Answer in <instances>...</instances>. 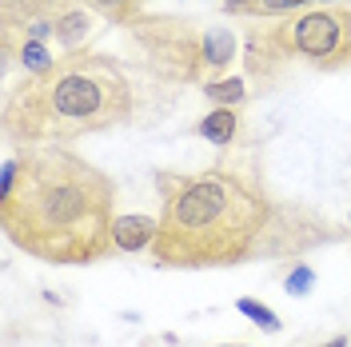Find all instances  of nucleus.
<instances>
[{
	"mask_svg": "<svg viewBox=\"0 0 351 347\" xmlns=\"http://www.w3.org/2000/svg\"><path fill=\"white\" fill-rule=\"evenodd\" d=\"M0 224L44 263H96L116 252V184L72 144H24L0 172Z\"/></svg>",
	"mask_w": 351,
	"mask_h": 347,
	"instance_id": "f257e3e1",
	"label": "nucleus"
},
{
	"mask_svg": "<svg viewBox=\"0 0 351 347\" xmlns=\"http://www.w3.org/2000/svg\"><path fill=\"white\" fill-rule=\"evenodd\" d=\"M164 188L152 260L160 267L208 272L267 260V232L276 204L247 164H216L196 176L160 172Z\"/></svg>",
	"mask_w": 351,
	"mask_h": 347,
	"instance_id": "f03ea898",
	"label": "nucleus"
},
{
	"mask_svg": "<svg viewBox=\"0 0 351 347\" xmlns=\"http://www.w3.org/2000/svg\"><path fill=\"white\" fill-rule=\"evenodd\" d=\"M136 92L124 68L104 52H64L48 72H28L4 100V140L24 144H72L92 132L132 120Z\"/></svg>",
	"mask_w": 351,
	"mask_h": 347,
	"instance_id": "7ed1b4c3",
	"label": "nucleus"
},
{
	"mask_svg": "<svg viewBox=\"0 0 351 347\" xmlns=\"http://www.w3.org/2000/svg\"><path fill=\"white\" fill-rule=\"evenodd\" d=\"M243 60L260 88L276 84L287 60H304L319 72H351V4H315L247 32Z\"/></svg>",
	"mask_w": 351,
	"mask_h": 347,
	"instance_id": "20e7f679",
	"label": "nucleus"
},
{
	"mask_svg": "<svg viewBox=\"0 0 351 347\" xmlns=\"http://www.w3.org/2000/svg\"><path fill=\"white\" fill-rule=\"evenodd\" d=\"M136 60L160 80L204 84V32L184 16H136L128 24Z\"/></svg>",
	"mask_w": 351,
	"mask_h": 347,
	"instance_id": "39448f33",
	"label": "nucleus"
},
{
	"mask_svg": "<svg viewBox=\"0 0 351 347\" xmlns=\"http://www.w3.org/2000/svg\"><path fill=\"white\" fill-rule=\"evenodd\" d=\"M52 28H56L52 40H60V52H84L88 40H92V8L72 0L52 16Z\"/></svg>",
	"mask_w": 351,
	"mask_h": 347,
	"instance_id": "423d86ee",
	"label": "nucleus"
},
{
	"mask_svg": "<svg viewBox=\"0 0 351 347\" xmlns=\"http://www.w3.org/2000/svg\"><path fill=\"white\" fill-rule=\"evenodd\" d=\"M160 219L152 216H116L112 239H116V252H152V239Z\"/></svg>",
	"mask_w": 351,
	"mask_h": 347,
	"instance_id": "0eeeda50",
	"label": "nucleus"
},
{
	"mask_svg": "<svg viewBox=\"0 0 351 347\" xmlns=\"http://www.w3.org/2000/svg\"><path fill=\"white\" fill-rule=\"evenodd\" d=\"M232 60H236V32L232 28H208L204 32V72H208V80L228 76Z\"/></svg>",
	"mask_w": 351,
	"mask_h": 347,
	"instance_id": "6e6552de",
	"label": "nucleus"
},
{
	"mask_svg": "<svg viewBox=\"0 0 351 347\" xmlns=\"http://www.w3.org/2000/svg\"><path fill=\"white\" fill-rule=\"evenodd\" d=\"M64 4H72V0H0V32L40 21V16H56Z\"/></svg>",
	"mask_w": 351,
	"mask_h": 347,
	"instance_id": "1a4fd4ad",
	"label": "nucleus"
},
{
	"mask_svg": "<svg viewBox=\"0 0 351 347\" xmlns=\"http://www.w3.org/2000/svg\"><path fill=\"white\" fill-rule=\"evenodd\" d=\"M196 132L208 140V144L228 148V144H236V136H240V116H236V108H212L196 124Z\"/></svg>",
	"mask_w": 351,
	"mask_h": 347,
	"instance_id": "9d476101",
	"label": "nucleus"
},
{
	"mask_svg": "<svg viewBox=\"0 0 351 347\" xmlns=\"http://www.w3.org/2000/svg\"><path fill=\"white\" fill-rule=\"evenodd\" d=\"M204 96L216 104V108H236L247 100V84L240 76H219V80H204Z\"/></svg>",
	"mask_w": 351,
	"mask_h": 347,
	"instance_id": "9b49d317",
	"label": "nucleus"
},
{
	"mask_svg": "<svg viewBox=\"0 0 351 347\" xmlns=\"http://www.w3.org/2000/svg\"><path fill=\"white\" fill-rule=\"evenodd\" d=\"M80 4H88L96 16H104L108 24H124V28H128L136 16H144V12H140L144 0H80Z\"/></svg>",
	"mask_w": 351,
	"mask_h": 347,
	"instance_id": "f8f14e48",
	"label": "nucleus"
},
{
	"mask_svg": "<svg viewBox=\"0 0 351 347\" xmlns=\"http://www.w3.org/2000/svg\"><path fill=\"white\" fill-rule=\"evenodd\" d=\"M21 64L24 72H48V68L56 64V56L48 52V44L44 40H24L16 52H12V60H8V68Z\"/></svg>",
	"mask_w": 351,
	"mask_h": 347,
	"instance_id": "ddd939ff",
	"label": "nucleus"
},
{
	"mask_svg": "<svg viewBox=\"0 0 351 347\" xmlns=\"http://www.w3.org/2000/svg\"><path fill=\"white\" fill-rule=\"evenodd\" d=\"M236 311H240V315H247V320L260 327V331H267V335H280V331H284V320H280V315H276L271 307L263 304V300L240 296V300H236Z\"/></svg>",
	"mask_w": 351,
	"mask_h": 347,
	"instance_id": "4468645a",
	"label": "nucleus"
},
{
	"mask_svg": "<svg viewBox=\"0 0 351 347\" xmlns=\"http://www.w3.org/2000/svg\"><path fill=\"white\" fill-rule=\"evenodd\" d=\"M304 8H315V0H256L252 16H291Z\"/></svg>",
	"mask_w": 351,
	"mask_h": 347,
	"instance_id": "2eb2a0df",
	"label": "nucleus"
},
{
	"mask_svg": "<svg viewBox=\"0 0 351 347\" xmlns=\"http://www.w3.org/2000/svg\"><path fill=\"white\" fill-rule=\"evenodd\" d=\"M311 287H315V272H311L307 263H295V267L287 272V280H284V291H287V296H295V300H300V296H307Z\"/></svg>",
	"mask_w": 351,
	"mask_h": 347,
	"instance_id": "dca6fc26",
	"label": "nucleus"
},
{
	"mask_svg": "<svg viewBox=\"0 0 351 347\" xmlns=\"http://www.w3.org/2000/svg\"><path fill=\"white\" fill-rule=\"evenodd\" d=\"M252 8H256V0H223V12H232V16H252Z\"/></svg>",
	"mask_w": 351,
	"mask_h": 347,
	"instance_id": "f3484780",
	"label": "nucleus"
},
{
	"mask_svg": "<svg viewBox=\"0 0 351 347\" xmlns=\"http://www.w3.org/2000/svg\"><path fill=\"white\" fill-rule=\"evenodd\" d=\"M319 347H348V335H335V339H328V344H319Z\"/></svg>",
	"mask_w": 351,
	"mask_h": 347,
	"instance_id": "a211bd4d",
	"label": "nucleus"
},
{
	"mask_svg": "<svg viewBox=\"0 0 351 347\" xmlns=\"http://www.w3.org/2000/svg\"><path fill=\"white\" fill-rule=\"evenodd\" d=\"M216 347H252V344H216Z\"/></svg>",
	"mask_w": 351,
	"mask_h": 347,
	"instance_id": "6ab92c4d",
	"label": "nucleus"
},
{
	"mask_svg": "<svg viewBox=\"0 0 351 347\" xmlns=\"http://www.w3.org/2000/svg\"><path fill=\"white\" fill-rule=\"evenodd\" d=\"M348 228H351V212H348Z\"/></svg>",
	"mask_w": 351,
	"mask_h": 347,
	"instance_id": "aec40b11",
	"label": "nucleus"
}]
</instances>
